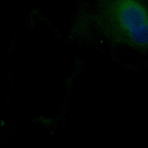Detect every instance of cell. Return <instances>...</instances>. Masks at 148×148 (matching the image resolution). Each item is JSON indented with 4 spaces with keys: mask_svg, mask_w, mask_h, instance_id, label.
Instances as JSON below:
<instances>
[{
    "mask_svg": "<svg viewBox=\"0 0 148 148\" xmlns=\"http://www.w3.org/2000/svg\"><path fill=\"white\" fill-rule=\"evenodd\" d=\"M71 35L82 42L148 54V0H78Z\"/></svg>",
    "mask_w": 148,
    "mask_h": 148,
    "instance_id": "obj_1",
    "label": "cell"
}]
</instances>
